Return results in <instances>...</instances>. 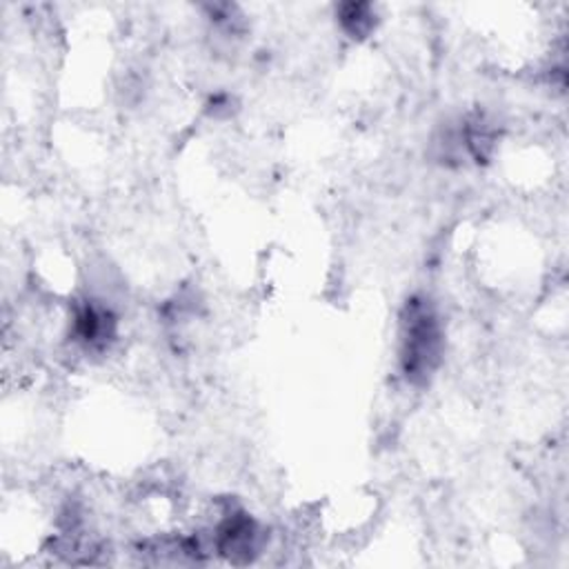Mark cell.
Here are the masks:
<instances>
[{
	"label": "cell",
	"mask_w": 569,
	"mask_h": 569,
	"mask_svg": "<svg viewBox=\"0 0 569 569\" xmlns=\"http://www.w3.org/2000/svg\"><path fill=\"white\" fill-rule=\"evenodd\" d=\"M402 369L411 380H425L440 360V327L425 302H411L402 322Z\"/></svg>",
	"instance_id": "6da1fadb"
}]
</instances>
